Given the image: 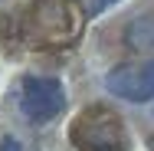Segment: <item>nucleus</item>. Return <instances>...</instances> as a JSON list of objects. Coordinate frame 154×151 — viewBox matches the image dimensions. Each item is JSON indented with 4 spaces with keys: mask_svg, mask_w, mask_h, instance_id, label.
<instances>
[{
    "mask_svg": "<svg viewBox=\"0 0 154 151\" xmlns=\"http://www.w3.org/2000/svg\"><path fill=\"white\" fill-rule=\"evenodd\" d=\"M66 105V92L56 79H36V76H26L23 79V95H20V109L23 115L36 125L43 121H53L62 112Z\"/></svg>",
    "mask_w": 154,
    "mask_h": 151,
    "instance_id": "3",
    "label": "nucleus"
},
{
    "mask_svg": "<svg viewBox=\"0 0 154 151\" xmlns=\"http://www.w3.org/2000/svg\"><path fill=\"white\" fill-rule=\"evenodd\" d=\"M69 138L79 151H125L128 145L122 118L105 105H89L69 128Z\"/></svg>",
    "mask_w": 154,
    "mask_h": 151,
    "instance_id": "1",
    "label": "nucleus"
},
{
    "mask_svg": "<svg viewBox=\"0 0 154 151\" xmlns=\"http://www.w3.org/2000/svg\"><path fill=\"white\" fill-rule=\"evenodd\" d=\"M112 3H118V0H95V13H102V10L112 7Z\"/></svg>",
    "mask_w": 154,
    "mask_h": 151,
    "instance_id": "5",
    "label": "nucleus"
},
{
    "mask_svg": "<svg viewBox=\"0 0 154 151\" xmlns=\"http://www.w3.org/2000/svg\"><path fill=\"white\" fill-rule=\"evenodd\" d=\"M105 89L115 99L144 105L154 99V59H141V62H122L105 76Z\"/></svg>",
    "mask_w": 154,
    "mask_h": 151,
    "instance_id": "2",
    "label": "nucleus"
},
{
    "mask_svg": "<svg viewBox=\"0 0 154 151\" xmlns=\"http://www.w3.org/2000/svg\"><path fill=\"white\" fill-rule=\"evenodd\" d=\"M0 151H23V145H20L13 135H3V138H0Z\"/></svg>",
    "mask_w": 154,
    "mask_h": 151,
    "instance_id": "4",
    "label": "nucleus"
}]
</instances>
